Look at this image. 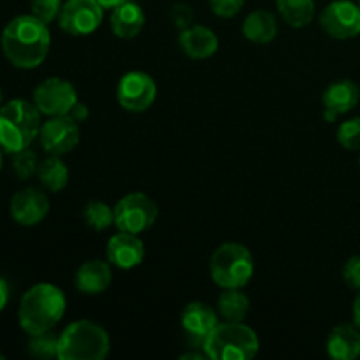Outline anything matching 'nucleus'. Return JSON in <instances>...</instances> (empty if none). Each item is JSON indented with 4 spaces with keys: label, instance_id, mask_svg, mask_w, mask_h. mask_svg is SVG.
Listing matches in <instances>:
<instances>
[{
    "label": "nucleus",
    "instance_id": "f257e3e1",
    "mask_svg": "<svg viewBox=\"0 0 360 360\" xmlns=\"http://www.w3.org/2000/svg\"><path fill=\"white\" fill-rule=\"evenodd\" d=\"M6 58L18 69H35L46 60L51 46L48 23L34 14L13 18L4 27L0 37Z\"/></svg>",
    "mask_w": 360,
    "mask_h": 360
},
{
    "label": "nucleus",
    "instance_id": "f03ea898",
    "mask_svg": "<svg viewBox=\"0 0 360 360\" xmlns=\"http://www.w3.org/2000/svg\"><path fill=\"white\" fill-rule=\"evenodd\" d=\"M65 313V295L51 283H37L23 294L18 309L20 326L28 336L53 330Z\"/></svg>",
    "mask_w": 360,
    "mask_h": 360
},
{
    "label": "nucleus",
    "instance_id": "7ed1b4c3",
    "mask_svg": "<svg viewBox=\"0 0 360 360\" xmlns=\"http://www.w3.org/2000/svg\"><path fill=\"white\" fill-rule=\"evenodd\" d=\"M41 130V111L34 102L13 98L0 108V148L13 155L34 143Z\"/></svg>",
    "mask_w": 360,
    "mask_h": 360
},
{
    "label": "nucleus",
    "instance_id": "20e7f679",
    "mask_svg": "<svg viewBox=\"0 0 360 360\" xmlns=\"http://www.w3.org/2000/svg\"><path fill=\"white\" fill-rule=\"evenodd\" d=\"M259 338L243 322L218 323L204 340L202 350L211 360H250L259 354Z\"/></svg>",
    "mask_w": 360,
    "mask_h": 360
},
{
    "label": "nucleus",
    "instance_id": "39448f33",
    "mask_svg": "<svg viewBox=\"0 0 360 360\" xmlns=\"http://www.w3.org/2000/svg\"><path fill=\"white\" fill-rule=\"evenodd\" d=\"M111 341L108 333L91 320H77L58 336L60 360H104Z\"/></svg>",
    "mask_w": 360,
    "mask_h": 360
},
{
    "label": "nucleus",
    "instance_id": "423d86ee",
    "mask_svg": "<svg viewBox=\"0 0 360 360\" xmlns=\"http://www.w3.org/2000/svg\"><path fill=\"white\" fill-rule=\"evenodd\" d=\"M210 271L218 287L243 288L253 278L255 262L246 246L239 243H224L211 255Z\"/></svg>",
    "mask_w": 360,
    "mask_h": 360
},
{
    "label": "nucleus",
    "instance_id": "0eeeda50",
    "mask_svg": "<svg viewBox=\"0 0 360 360\" xmlns=\"http://www.w3.org/2000/svg\"><path fill=\"white\" fill-rule=\"evenodd\" d=\"M158 218V206L143 192L122 197L115 206V225L120 232L141 234L153 227Z\"/></svg>",
    "mask_w": 360,
    "mask_h": 360
},
{
    "label": "nucleus",
    "instance_id": "6e6552de",
    "mask_svg": "<svg viewBox=\"0 0 360 360\" xmlns=\"http://www.w3.org/2000/svg\"><path fill=\"white\" fill-rule=\"evenodd\" d=\"M104 20V7L97 0H67L60 11L58 23L63 32L83 37L101 27Z\"/></svg>",
    "mask_w": 360,
    "mask_h": 360
},
{
    "label": "nucleus",
    "instance_id": "1a4fd4ad",
    "mask_svg": "<svg viewBox=\"0 0 360 360\" xmlns=\"http://www.w3.org/2000/svg\"><path fill=\"white\" fill-rule=\"evenodd\" d=\"M319 23L333 39L345 41L357 37L360 34V6L352 0H334L322 11Z\"/></svg>",
    "mask_w": 360,
    "mask_h": 360
},
{
    "label": "nucleus",
    "instance_id": "9d476101",
    "mask_svg": "<svg viewBox=\"0 0 360 360\" xmlns=\"http://www.w3.org/2000/svg\"><path fill=\"white\" fill-rule=\"evenodd\" d=\"M77 102L76 88L62 77H48L34 90V104L46 116L69 115Z\"/></svg>",
    "mask_w": 360,
    "mask_h": 360
},
{
    "label": "nucleus",
    "instance_id": "9b49d317",
    "mask_svg": "<svg viewBox=\"0 0 360 360\" xmlns=\"http://www.w3.org/2000/svg\"><path fill=\"white\" fill-rule=\"evenodd\" d=\"M116 98L125 111L143 112L153 105L157 98V84L153 77L148 76L146 72L132 70L120 79Z\"/></svg>",
    "mask_w": 360,
    "mask_h": 360
},
{
    "label": "nucleus",
    "instance_id": "f8f14e48",
    "mask_svg": "<svg viewBox=\"0 0 360 360\" xmlns=\"http://www.w3.org/2000/svg\"><path fill=\"white\" fill-rule=\"evenodd\" d=\"M39 139L46 153L62 157L70 153L79 143V123L74 122L69 115L51 116L41 125Z\"/></svg>",
    "mask_w": 360,
    "mask_h": 360
},
{
    "label": "nucleus",
    "instance_id": "ddd939ff",
    "mask_svg": "<svg viewBox=\"0 0 360 360\" xmlns=\"http://www.w3.org/2000/svg\"><path fill=\"white\" fill-rule=\"evenodd\" d=\"M11 217L23 227H34L41 224L49 211V200L44 192L34 186L20 190L11 199Z\"/></svg>",
    "mask_w": 360,
    "mask_h": 360
},
{
    "label": "nucleus",
    "instance_id": "4468645a",
    "mask_svg": "<svg viewBox=\"0 0 360 360\" xmlns=\"http://www.w3.org/2000/svg\"><path fill=\"white\" fill-rule=\"evenodd\" d=\"M218 326V315L206 302L193 301L181 311V327L186 333L190 345L202 350L207 334Z\"/></svg>",
    "mask_w": 360,
    "mask_h": 360
},
{
    "label": "nucleus",
    "instance_id": "2eb2a0df",
    "mask_svg": "<svg viewBox=\"0 0 360 360\" xmlns=\"http://www.w3.org/2000/svg\"><path fill=\"white\" fill-rule=\"evenodd\" d=\"M360 101V88L354 81L340 79L330 83L322 94L323 118L329 123L336 122L338 116L352 111Z\"/></svg>",
    "mask_w": 360,
    "mask_h": 360
},
{
    "label": "nucleus",
    "instance_id": "dca6fc26",
    "mask_svg": "<svg viewBox=\"0 0 360 360\" xmlns=\"http://www.w3.org/2000/svg\"><path fill=\"white\" fill-rule=\"evenodd\" d=\"M108 262L118 269H134L144 260V243L137 234L120 232L108 241Z\"/></svg>",
    "mask_w": 360,
    "mask_h": 360
},
{
    "label": "nucleus",
    "instance_id": "f3484780",
    "mask_svg": "<svg viewBox=\"0 0 360 360\" xmlns=\"http://www.w3.org/2000/svg\"><path fill=\"white\" fill-rule=\"evenodd\" d=\"M179 46L190 58L206 60L217 53L218 37L204 25H192L179 32Z\"/></svg>",
    "mask_w": 360,
    "mask_h": 360
},
{
    "label": "nucleus",
    "instance_id": "a211bd4d",
    "mask_svg": "<svg viewBox=\"0 0 360 360\" xmlns=\"http://www.w3.org/2000/svg\"><path fill=\"white\" fill-rule=\"evenodd\" d=\"M111 281V264L104 262V260H88L76 273V288L81 294H102V292L108 290Z\"/></svg>",
    "mask_w": 360,
    "mask_h": 360
},
{
    "label": "nucleus",
    "instance_id": "6ab92c4d",
    "mask_svg": "<svg viewBox=\"0 0 360 360\" xmlns=\"http://www.w3.org/2000/svg\"><path fill=\"white\" fill-rule=\"evenodd\" d=\"M327 354L334 360H355L360 357V333L357 326L341 323L327 338Z\"/></svg>",
    "mask_w": 360,
    "mask_h": 360
},
{
    "label": "nucleus",
    "instance_id": "aec40b11",
    "mask_svg": "<svg viewBox=\"0 0 360 360\" xmlns=\"http://www.w3.org/2000/svg\"><path fill=\"white\" fill-rule=\"evenodd\" d=\"M146 16L136 2L120 4L111 13V30L118 39H134L141 34Z\"/></svg>",
    "mask_w": 360,
    "mask_h": 360
},
{
    "label": "nucleus",
    "instance_id": "412c9836",
    "mask_svg": "<svg viewBox=\"0 0 360 360\" xmlns=\"http://www.w3.org/2000/svg\"><path fill=\"white\" fill-rule=\"evenodd\" d=\"M243 34L250 42L255 44H269L278 34V23L273 13L266 9H257L246 16L243 23Z\"/></svg>",
    "mask_w": 360,
    "mask_h": 360
},
{
    "label": "nucleus",
    "instance_id": "4be33fe9",
    "mask_svg": "<svg viewBox=\"0 0 360 360\" xmlns=\"http://www.w3.org/2000/svg\"><path fill=\"white\" fill-rule=\"evenodd\" d=\"M35 176L46 190L55 193L62 192L69 183V169H67L65 162L56 155H49L46 160H42Z\"/></svg>",
    "mask_w": 360,
    "mask_h": 360
},
{
    "label": "nucleus",
    "instance_id": "5701e85b",
    "mask_svg": "<svg viewBox=\"0 0 360 360\" xmlns=\"http://www.w3.org/2000/svg\"><path fill=\"white\" fill-rule=\"evenodd\" d=\"M250 311V299L241 288H224L218 297V313L225 322H243Z\"/></svg>",
    "mask_w": 360,
    "mask_h": 360
},
{
    "label": "nucleus",
    "instance_id": "b1692460",
    "mask_svg": "<svg viewBox=\"0 0 360 360\" xmlns=\"http://www.w3.org/2000/svg\"><path fill=\"white\" fill-rule=\"evenodd\" d=\"M281 20L292 28H302L315 16V0H276Z\"/></svg>",
    "mask_w": 360,
    "mask_h": 360
},
{
    "label": "nucleus",
    "instance_id": "393cba45",
    "mask_svg": "<svg viewBox=\"0 0 360 360\" xmlns=\"http://www.w3.org/2000/svg\"><path fill=\"white\" fill-rule=\"evenodd\" d=\"M83 217L90 229L105 231L111 225H115V207H109V204L102 202V200H90L84 206Z\"/></svg>",
    "mask_w": 360,
    "mask_h": 360
},
{
    "label": "nucleus",
    "instance_id": "a878e982",
    "mask_svg": "<svg viewBox=\"0 0 360 360\" xmlns=\"http://www.w3.org/2000/svg\"><path fill=\"white\" fill-rule=\"evenodd\" d=\"M28 354L35 359L58 357V336H55L51 330L32 334L28 341Z\"/></svg>",
    "mask_w": 360,
    "mask_h": 360
},
{
    "label": "nucleus",
    "instance_id": "bb28decb",
    "mask_svg": "<svg viewBox=\"0 0 360 360\" xmlns=\"http://www.w3.org/2000/svg\"><path fill=\"white\" fill-rule=\"evenodd\" d=\"M37 155L30 150V148H25V150L13 153V169L14 174L18 176V179L25 181V179H30L32 176L37 174Z\"/></svg>",
    "mask_w": 360,
    "mask_h": 360
},
{
    "label": "nucleus",
    "instance_id": "cd10ccee",
    "mask_svg": "<svg viewBox=\"0 0 360 360\" xmlns=\"http://www.w3.org/2000/svg\"><path fill=\"white\" fill-rule=\"evenodd\" d=\"M338 143L348 151H360V118L341 123L338 129Z\"/></svg>",
    "mask_w": 360,
    "mask_h": 360
},
{
    "label": "nucleus",
    "instance_id": "c85d7f7f",
    "mask_svg": "<svg viewBox=\"0 0 360 360\" xmlns=\"http://www.w3.org/2000/svg\"><path fill=\"white\" fill-rule=\"evenodd\" d=\"M62 6V0H30L32 14L48 25L60 16Z\"/></svg>",
    "mask_w": 360,
    "mask_h": 360
},
{
    "label": "nucleus",
    "instance_id": "c756f323",
    "mask_svg": "<svg viewBox=\"0 0 360 360\" xmlns=\"http://www.w3.org/2000/svg\"><path fill=\"white\" fill-rule=\"evenodd\" d=\"M245 6V0H210V7L220 18H234Z\"/></svg>",
    "mask_w": 360,
    "mask_h": 360
},
{
    "label": "nucleus",
    "instance_id": "7c9ffc66",
    "mask_svg": "<svg viewBox=\"0 0 360 360\" xmlns=\"http://www.w3.org/2000/svg\"><path fill=\"white\" fill-rule=\"evenodd\" d=\"M171 18H172V23L179 28V32L185 30V28L192 27L193 23L192 7L186 6V4H176V6H172Z\"/></svg>",
    "mask_w": 360,
    "mask_h": 360
},
{
    "label": "nucleus",
    "instance_id": "2f4dec72",
    "mask_svg": "<svg viewBox=\"0 0 360 360\" xmlns=\"http://www.w3.org/2000/svg\"><path fill=\"white\" fill-rule=\"evenodd\" d=\"M343 280L354 290H360V257H352L343 267Z\"/></svg>",
    "mask_w": 360,
    "mask_h": 360
},
{
    "label": "nucleus",
    "instance_id": "473e14b6",
    "mask_svg": "<svg viewBox=\"0 0 360 360\" xmlns=\"http://www.w3.org/2000/svg\"><path fill=\"white\" fill-rule=\"evenodd\" d=\"M69 116L74 120V122L83 123V122H86L88 116H90V111H88L86 104H83V102L77 101L76 104H74V108L69 111Z\"/></svg>",
    "mask_w": 360,
    "mask_h": 360
},
{
    "label": "nucleus",
    "instance_id": "72a5a7b5",
    "mask_svg": "<svg viewBox=\"0 0 360 360\" xmlns=\"http://www.w3.org/2000/svg\"><path fill=\"white\" fill-rule=\"evenodd\" d=\"M9 302V285L4 278H0V311L7 306Z\"/></svg>",
    "mask_w": 360,
    "mask_h": 360
},
{
    "label": "nucleus",
    "instance_id": "f704fd0d",
    "mask_svg": "<svg viewBox=\"0 0 360 360\" xmlns=\"http://www.w3.org/2000/svg\"><path fill=\"white\" fill-rule=\"evenodd\" d=\"M188 359H197V360H202V359H207L206 352H186V354H181L179 355V360H188Z\"/></svg>",
    "mask_w": 360,
    "mask_h": 360
},
{
    "label": "nucleus",
    "instance_id": "c9c22d12",
    "mask_svg": "<svg viewBox=\"0 0 360 360\" xmlns=\"http://www.w3.org/2000/svg\"><path fill=\"white\" fill-rule=\"evenodd\" d=\"M354 323L360 329V292L354 302Z\"/></svg>",
    "mask_w": 360,
    "mask_h": 360
},
{
    "label": "nucleus",
    "instance_id": "e433bc0d",
    "mask_svg": "<svg viewBox=\"0 0 360 360\" xmlns=\"http://www.w3.org/2000/svg\"><path fill=\"white\" fill-rule=\"evenodd\" d=\"M98 4H101L104 9H115V7H118L120 4L127 2V0H97Z\"/></svg>",
    "mask_w": 360,
    "mask_h": 360
},
{
    "label": "nucleus",
    "instance_id": "4c0bfd02",
    "mask_svg": "<svg viewBox=\"0 0 360 360\" xmlns=\"http://www.w3.org/2000/svg\"><path fill=\"white\" fill-rule=\"evenodd\" d=\"M4 105V95H2V90H0V108Z\"/></svg>",
    "mask_w": 360,
    "mask_h": 360
},
{
    "label": "nucleus",
    "instance_id": "58836bf2",
    "mask_svg": "<svg viewBox=\"0 0 360 360\" xmlns=\"http://www.w3.org/2000/svg\"><path fill=\"white\" fill-rule=\"evenodd\" d=\"M0 169H2V148H0Z\"/></svg>",
    "mask_w": 360,
    "mask_h": 360
},
{
    "label": "nucleus",
    "instance_id": "ea45409f",
    "mask_svg": "<svg viewBox=\"0 0 360 360\" xmlns=\"http://www.w3.org/2000/svg\"><path fill=\"white\" fill-rule=\"evenodd\" d=\"M0 360H4V355L2 354H0Z\"/></svg>",
    "mask_w": 360,
    "mask_h": 360
},
{
    "label": "nucleus",
    "instance_id": "a19ab883",
    "mask_svg": "<svg viewBox=\"0 0 360 360\" xmlns=\"http://www.w3.org/2000/svg\"><path fill=\"white\" fill-rule=\"evenodd\" d=\"M359 165H360V157H359Z\"/></svg>",
    "mask_w": 360,
    "mask_h": 360
},
{
    "label": "nucleus",
    "instance_id": "79ce46f5",
    "mask_svg": "<svg viewBox=\"0 0 360 360\" xmlns=\"http://www.w3.org/2000/svg\"><path fill=\"white\" fill-rule=\"evenodd\" d=\"M359 6H360V0H359Z\"/></svg>",
    "mask_w": 360,
    "mask_h": 360
}]
</instances>
